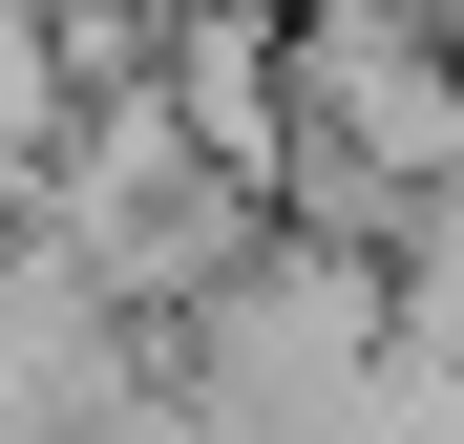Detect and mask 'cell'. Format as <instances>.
Returning <instances> with one entry per match:
<instances>
[{
	"label": "cell",
	"mask_w": 464,
	"mask_h": 444,
	"mask_svg": "<svg viewBox=\"0 0 464 444\" xmlns=\"http://www.w3.org/2000/svg\"><path fill=\"white\" fill-rule=\"evenodd\" d=\"M464 170V43L422 0H275V233H401Z\"/></svg>",
	"instance_id": "1"
},
{
	"label": "cell",
	"mask_w": 464,
	"mask_h": 444,
	"mask_svg": "<svg viewBox=\"0 0 464 444\" xmlns=\"http://www.w3.org/2000/svg\"><path fill=\"white\" fill-rule=\"evenodd\" d=\"M254 233H275L254 170H232V148H190L148 85H85V106L43 127V170H22V254H43V275H85L106 318H190Z\"/></svg>",
	"instance_id": "2"
},
{
	"label": "cell",
	"mask_w": 464,
	"mask_h": 444,
	"mask_svg": "<svg viewBox=\"0 0 464 444\" xmlns=\"http://www.w3.org/2000/svg\"><path fill=\"white\" fill-rule=\"evenodd\" d=\"M380 360H401L380 254H359V233H254V254L169 318V360H148V381H169V423H190V444H317Z\"/></svg>",
	"instance_id": "3"
},
{
	"label": "cell",
	"mask_w": 464,
	"mask_h": 444,
	"mask_svg": "<svg viewBox=\"0 0 464 444\" xmlns=\"http://www.w3.org/2000/svg\"><path fill=\"white\" fill-rule=\"evenodd\" d=\"M63 106H85V85H63V22H43V0H0V191L43 170V127H63Z\"/></svg>",
	"instance_id": "4"
},
{
	"label": "cell",
	"mask_w": 464,
	"mask_h": 444,
	"mask_svg": "<svg viewBox=\"0 0 464 444\" xmlns=\"http://www.w3.org/2000/svg\"><path fill=\"white\" fill-rule=\"evenodd\" d=\"M422 22H443V43H464V0H422Z\"/></svg>",
	"instance_id": "5"
}]
</instances>
